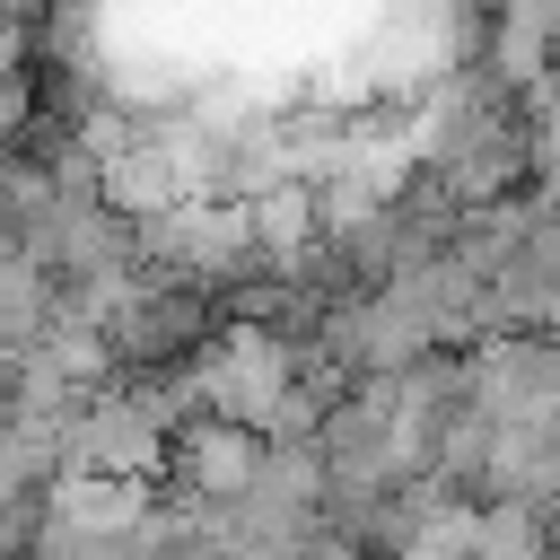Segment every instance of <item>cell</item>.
Listing matches in <instances>:
<instances>
[{
  "instance_id": "cell-1",
  "label": "cell",
  "mask_w": 560,
  "mask_h": 560,
  "mask_svg": "<svg viewBox=\"0 0 560 560\" xmlns=\"http://www.w3.org/2000/svg\"><path fill=\"white\" fill-rule=\"evenodd\" d=\"M184 472H192V490L254 499L262 490V438L236 420H201V429H184Z\"/></svg>"
},
{
  "instance_id": "cell-2",
  "label": "cell",
  "mask_w": 560,
  "mask_h": 560,
  "mask_svg": "<svg viewBox=\"0 0 560 560\" xmlns=\"http://www.w3.org/2000/svg\"><path fill=\"white\" fill-rule=\"evenodd\" d=\"M149 446H158V420H140V411H88L70 455H79L88 472H122V481H131V472L149 464Z\"/></svg>"
},
{
  "instance_id": "cell-3",
  "label": "cell",
  "mask_w": 560,
  "mask_h": 560,
  "mask_svg": "<svg viewBox=\"0 0 560 560\" xmlns=\"http://www.w3.org/2000/svg\"><path fill=\"white\" fill-rule=\"evenodd\" d=\"M551 70H560V26H551Z\"/></svg>"
}]
</instances>
